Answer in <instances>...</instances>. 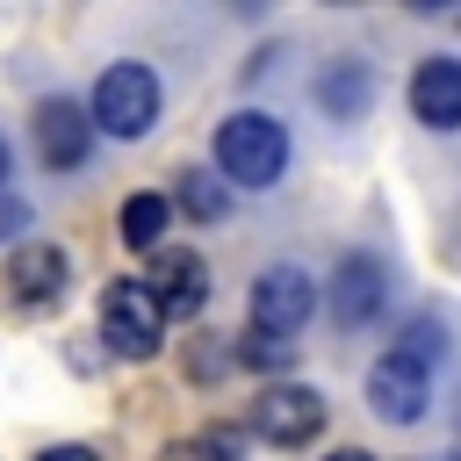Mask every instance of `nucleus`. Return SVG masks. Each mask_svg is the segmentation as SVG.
<instances>
[{
    "label": "nucleus",
    "mask_w": 461,
    "mask_h": 461,
    "mask_svg": "<svg viewBox=\"0 0 461 461\" xmlns=\"http://www.w3.org/2000/svg\"><path fill=\"white\" fill-rule=\"evenodd\" d=\"M238 447H245V432L216 425V432H202V439H180V447H166V461H238Z\"/></svg>",
    "instance_id": "nucleus-15"
},
{
    "label": "nucleus",
    "mask_w": 461,
    "mask_h": 461,
    "mask_svg": "<svg viewBox=\"0 0 461 461\" xmlns=\"http://www.w3.org/2000/svg\"><path fill=\"white\" fill-rule=\"evenodd\" d=\"M144 288L158 295V310H166V317H194V310L209 303V267H202V252L173 245V252H158V259H151V281H144Z\"/></svg>",
    "instance_id": "nucleus-9"
},
{
    "label": "nucleus",
    "mask_w": 461,
    "mask_h": 461,
    "mask_svg": "<svg viewBox=\"0 0 461 461\" xmlns=\"http://www.w3.org/2000/svg\"><path fill=\"white\" fill-rule=\"evenodd\" d=\"M252 432H259L267 447H303V439L324 432V396L303 389V382H274V389H259V403H252Z\"/></svg>",
    "instance_id": "nucleus-6"
},
{
    "label": "nucleus",
    "mask_w": 461,
    "mask_h": 461,
    "mask_svg": "<svg viewBox=\"0 0 461 461\" xmlns=\"http://www.w3.org/2000/svg\"><path fill=\"white\" fill-rule=\"evenodd\" d=\"M65 281H72V259H65L58 245H22V252L7 259V288H14L22 303H58Z\"/></svg>",
    "instance_id": "nucleus-11"
},
{
    "label": "nucleus",
    "mask_w": 461,
    "mask_h": 461,
    "mask_svg": "<svg viewBox=\"0 0 461 461\" xmlns=\"http://www.w3.org/2000/svg\"><path fill=\"white\" fill-rule=\"evenodd\" d=\"M432 403V367H418L411 353H382L367 367V411L382 425H418Z\"/></svg>",
    "instance_id": "nucleus-5"
},
{
    "label": "nucleus",
    "mask_w": 461,
    "mask_h": 461,
    "mask_svg": "<svg viewBox=\"0 0 461 461\" xmlns=\"http://www.w3.org/2000/svg\"><path fill=\"white\" fill-rule=\"evenodd\" d=\"M367 101H375V72H367V58H331V65L317 72V108H324V115L353 122V115H367Z\"/></svg>",
    "instance_id": "nucleus-12"
},
{
    "label": "nucleus",
    "mask_w": 461,
    "mask_h": 461,
    "mask_svg": "<svg viewBox=\"0 0 461 461\" xmlns=\"http://www.w3.org/2000/svg\"><path fill=\"white\" fill-rule=\"evenodd\" d=\"M411 115L425 130H461V58H425L411 72Z\"/></svg>",
    "instance_id": "nucleus-10"
},
{
    "label": "nucleus",
    "mask_w": 461,
    "mask_h": 461,
    "mask_svg": "<svg viewBox=\"0 0 461 461\" xmlns=\"http://www.w3.org/2000/svg\"><path fill=\"white\" fill-rule=\"evenodd\" d=\"M7 166H14V158H7V137H0V194H7Z\"/></svg>",
    "instance_id": "nucleus-19"
},
{
    "label": "nucleus",
    "mask_w": 461,
    "mask_h": 461,
    "mask_svg": "<svg viewBox=\"0 0 461 461\" xmlns=\"http://www.w3.org/2000/svg\"><path fill=\"white\" fill-rule=\"evenodd\" d=\"M166 223H173V202L166 194H130L122 202V245H137V252H158V238H166Z\"/></svg>",
    "instance_id": "nucleus-13"
},
{
    "label": "nucleus",
    "mask_w": 461,
    "mask_h": 461,
    "mask_svg": "<svg viewBox=\"0 0 461 461\" xmlns=\"http://www.w3.org/2000/svg\"><path fill=\"white\" fill-rule=\"evenodd\" d=\"M101 339H108L122 360H151L158 339H166V310H158V295H151L144 281L115 274V281L101 288Z\"/></svg>",
    "instance_id": "nucleus-3"
},
{
    "label": "nucleus",
    "mask_w": 461,
    "mask_h": 461,
    "mask_svg": "<svg viewBox=\"0 0 461 461\" xmlns=\"http://www.w3.org/2000/svg\"><path fill=\"white\" fill-rule=\"evenodd\" d=\"M288 173V130L259 108H238L216 122V180L223 187H274Z\"/></svg>",
    "instance_id": "nucleus-1"
},
{
    "label": "nucleus",
    "mask_w": 461,
    "mask_h": 461,
    "mask_svg": "<svg viewBox=\"0 0 461 461\" xmlns=\"http://www.w3.org/2000/svg\"><path fill=\"white\" fill-rule=\"evenodd\" d=\"M310 310H317V281H310L303 267H267V274L252 281V331L295 339V331L310 324Z\"/></svg>",
    "instance_id": "nucleus-4"
},
{
    "label": "nucleus",
    "mask_w": 461,
    "mask_h": 461,
    "mask_svg": "<svg viewBox=\"0 0 461 461\" xmlns=\"http://www.w3.org/2000/svg\"><path fill=\"white\" fill-rule=\"evenodd\" d=\"M382 295H389V274H382V259H375V252H346V259L331 267L324 303H331V317H339V324H367V317L382 310Z\"/></svg>",
    "instance_id": "nucleus-8"
},
{
    "label": "nucleus",
    "mask_w": 461,
    "mask_h": 461,
    "mask_svg": "<svg viewBox=\"0 0 461 461\" xmlns=\"http://www.w3.org/2000/svg\"><path fill=\"white\" fill-rule=\"evenodd\" d=\"M36 158L50 166V173H79L86 166V151H94V115L79 108V101H36Z\"/></svg>",
    "instance_id": "nucleus-7"
},
{
    "label": "nucleus",
    "mask_w": 461,
    "mask_h": 461,
    "mask_svg": "<svg viewBox=\"0 0 461 461\" xmlns=\"http://www.w3.org/2000/svg\"><path fill=\"white\" fill-rule=\"evenodd\" d=\"M173 202H180V209H187L194 223H216V216L230 209V187H223L216 173H202V166H187V173H180V187H173Z\"/></svg>",
    "instance_id": "nucleus-14"
},
{
    "label": "nucleus",
    "mask_w": 461,
    "mask_h": 461,
    "mask_svg": "<svg viewBox=\"0 0 461 461\" xmlns=\"http://www.w3.org/2000/svg\"><path fill=\"white\" fill-rule=\"evenodd\" d=\"M36 461H101V454H94V447H72V439H65V447H43Z\"/></svg>",
    "instance_id": "nucleus-17"
},
{
    "label": "nucleus",
    "mask_w": 461,
    "mask_h": 461,
    "mask_svg": "<svg viewBox=\"0 0 461 461\" xmlns=\"http://www.w3.org/2000/svg\"><path fill=\"white\" fill-rule=\"evenodd\" d=\"M86 115H94V130H108V137H144L151 122H158V72L151 65H108L101 79H94V101H86Z\"/></svg>",
    "instance_id": "nucleus-2"
},
{
    "label": "nucleus",
    "mask_w": 461,
    "mask_h": 461,
    "mask_svg": "<svg viewBox=\"0 0 461 461\" xmlns=\"http://www.w3.org/2000/svg\"><path fill=\"white\" fill-rule=\"evenodd\" d=\"M230 360H238V367H288V360H295V346H288V339H267V331H245Z\"/></svg>",
    "instance_id": "nucleus-16"
},
{
    "label": "nucleus",
    "mask_w": 461,
    "mask_h": 461,
    "mask_svg": "<svg viewBox=\"0 0 461 461\" xmlns=\"http://www.w3.org/2000/svg\"><path fill=\"white\" fill-rule=\"evenodd\" d=\"M331 461H375V454H360V447H339V454H331Z\"/></svg>",
    "instance_id": "nucleus-18"
}]
</instances>
